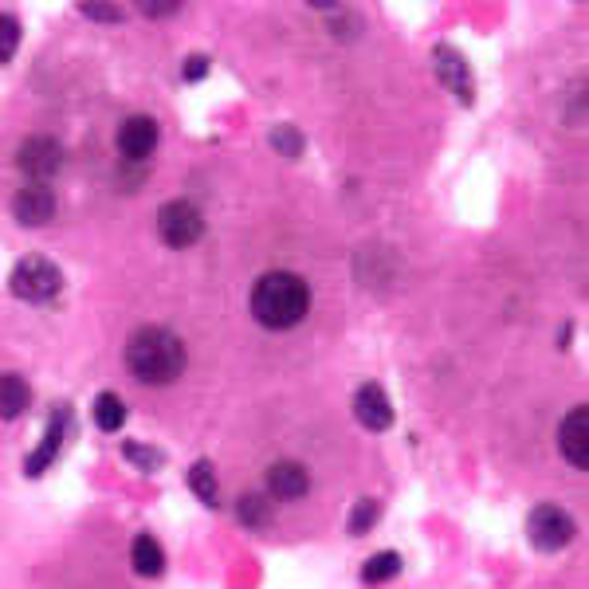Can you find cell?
I'll return each instance as SVG.
<instances>
[{"label": "cell", "instance_id": "cell-1", "mask_svg": "<svg viewBox=\"0 0 589 589\" xmlns=\"http://www.w3.org/2000/svg\"><path fill=\"white\" fill-rule=\"evenodd\" d=\"M311 311V287L295 271H268L252 287V319L268 330H291Z\"/></svg>", "mask_w": 589, "mask_h": 589}, {"label": "cell", "instance_id": "cell-2", "mask_svg": "<svg viewBox=\"0 0 589 589\" xmlns=\"http://www.w3.org/2000/svg\"><path fill=\"white\" fill-rule=\"evenodd\" d=\"M126 366L142 385H169L185 374V342L165 326H142L126 342Z\"/></svg>", "mask_w": 589, "mask_h": 589}, {"label": "cell", "instance_id": "cell-3", "mask_svg": "<svg viewBox=\"0 0 589 589\" xmlns=\"http://www.w3.org/2000/svg\"><path fill=\"white\" fill-rule=\"evenodd\" d=\"M8 287L24 303H48V299H55L63 291V271L55 268L52 260H44V256H28V260H20L12 268Z\"/></svg>", "mask_w": 589, "mask_h": 589}, {"label": "cell", "instance_id": "cell-4", "mask_svg": "<svg viewBox=\"0 0 589 589\" xmlns=\"http://www.w3.org/2000/svg\"><path fill=\"white\" fill-rule=\"evenodd\" d=\"M158 236L169 248H193L205 236V220L197 213V205L189 201H169L158 209Z\"/></svg>", "mask_w": 589, "mask_h": 589}, {"label": "cell", "instance_id": "cell-5", "mask_svg": "<svg viewBox=\"0 0 589 589\" xmlns=\"http://www.w3.org/2000/svg\"><path fill=\"white\" fill-rule=\"evenodd\" d=\"M16 165H20V173H24L32 185H44L48 177L59 173V165H63V146H59L55 138H48V134L24 138L20 150H16Z\"/></svg>", "mask_w": 589, "mask_h": 589}, {"label": "cell", "instance_id": "cell-6", "mask_svg": "<svg viewBox=\"0 0 589 589\" xmlns=\"http://www.w3.org/2000/svg\"><path fill=\"white\" fill-rule=\"evenodd\" d=\"M527 538L535 542L538 550L554 554V550H562V546L574 538V519H570L562 507L542 503V507L531 511V519H527Z\"/></svg>", "mask_w": 589, "mask_h": 589}, {"label": "cell", "instance_id": "cell-7", "mask_svg": "<svg viewBox=\"0 0 589 589\" xmlns=\"http://www.w3.org/2000/svg\"><path fill=\"white\" fill-rule=\"evenodd\" d=\"M158 122L150 118V114H130L122 126H118V134H114V146H118V154L130 161H146L154 150H158Z\"/></svg>", "mask_w": 589, "mask_h": 589}, {"label": "cell", "instance_id": "cell-8", "mask_svg": "<svg viewBox=\"0 0 589 589\" xmlns=\"http://www.w3.org/2000/svg\"><path fill=\"white\" fill-rule=\"evenodd\" d=\"M432 67H436V75H440V83L468 107L472 99H476V79H472V71H468V59L456 52V48H448V44H436L432 48Z\"/></svg>", "mask_w": 589, "mask_h": 589}, {"label": "cell", "instance_id": "cell-9", "mask_svg": "<svg viewBox=\"0 0 589 589\" xmlns=\"http://www.w3.org/2000/svg\"><path fill=\"white\" fill-rule=\"evenodd\" d=\"M558 448H562V456H566L578 472H586L589 468V409L586 405H578V409L566 413V421H562V429H558Z\"/></svg>", "mask_w": 589, "mask_h": 589}, {"label": "cell", "instance_id": "cell-10", "mask_svg": "<svg viewBox=\"0 0 589 589\" xmlns=\"http://www.w3.org/2000/svg\"><path fill=\"white\" fill-rule=\"evenodd\" d=\"M354 417H358V425L370 432H385L393 425V405H389V397H385V389L381 385H362L358 393H354Z\"/></svg>", "mask_w": 589, "mask_h": 589}, {"label": "cell", "instance_id": "cell-11", "mask_svg": "<svg viewBox=\"0 0 589 589\" xmlns=\"http://www.w3.org/2000/svg\"><path fill=\"white\" fill-rule=\"evenodd\" d=\"M52 213H55V193L48 185H24V189L12 197V216H16L20 224H28V228L48 224Z\"/></svg>", "mask_w": 589, "mask_h": 589}, {"label": "cell", "instance_id": "cell-12", "mask_svg": "<svg viewBox=\"0 0 589 589\" xmlns=\"http://www.w3.org/2000/svg\"><path fill=\"white\" fill-rule=\"evenodd\" d=\"M67 425H71V409H59L52 417V425H48V432H44V444L24 460V476H44L52 468V460L59 456V448H63Z\"/></svg>", "mask_w": 589, "mask_h": 589}, {"label": "cell", "instance_id": "cell-13", "mask_svg": "<svg viewBox=\"0 0 589 589\" xmlns=\"http://www.w3.org/2000/svg\"><path fill=\"white\" fill-rule=\"evenodd\" d=\"M307 487H311V476L303 472V464H295V460H279V464H271L268 491L275 495V499H303Z\"/></svg>", "mask_w": 589, "mask_h": 589}, {"label": "cell", "instance_id": "cell-14", "mask_svg": "<svg viewBox=\"0 0 589 589\" xmlns=\"http://www.w3.org/2000/svg\"><path fill=\"white\" fill-rule=\"evenodd\" d=\"M32 401V389L20 374H0V421H16Z\"/></svg>", "mask_w": 589, "mask_h": 589}, {"label": "cell", "instance_id": "cell-15", "mask_svg": "<svg viewBox=\"0 0 589 589\" xmlns=\"http://www.w3.org/2000/svg\"><path fill=\"white\" fill-rule=\"evenodd\" d=\"M130 562H134V570L142 578H158L165 570V550H161V542L154 535H138L134 546H130Z\"/></svg>", "mask_w": 589, "mask_h": 589}, {"label": "cell", "instance_id": "cell-16", "mask_svg": "<svg viewBox=\"0 0 589 589\" xmlns=\"http://www.w3.org/2000/svg\"><path fill=\"white\" fill-rule=\"evenodd\" d=\"M91 409H95V425L103 432H118L126 425V405H122L118 393H99Z\"/></svg>", "mask_w": 589, "mask_h": 589}, {"label": "cell", "instance_id": "cell-17", "mask_svg": "<svg viewBox=\"0 0 589 589\" xmlns=\"http://www.w3.org/2000/svg\"><path fill=\"white\" fill-rule=\"evenodd\" d=\"M189 487L197 491V499L205 503V507H216L220 499H216V472L209 460H197L193 468H189Z\"/></svg>", "mask_w": 589, "mask_h": 589}, {"label": "cell", "instance_id": "cell-18", "mask_svg": "<svg viewBox=\"0 0 589 589\" xmlns=\"http://www.w3.org/2000/svg\"><path fill=\"white\" fill-rule=\"evenodd\" d=\"M397 574H401V558H397L393 550H381V554H374V558L362 566V582H370V586L389 582V578H397Z\"/></svg>", "mask_w": 589, "mask_h": 589}, {"label": "cell", "instance_id": "cell-19", "mask_svg": "<svg viewBox=\"0 0 589 589\" xmlns=\"http://www.w3.org/2000/svg\"><path fill=\"white\" fill-rule=\"evenodd\" d=\"M236 515H240V523H248L252 531H256V527H268L271 503L264 499V495H240V503H236Z\"/></svg>", "mask_w": 589, "mask_h": 589}, {"label": "cell", "instance_id": "cell-20", "mask_svg": "<svg viewBox=\"0 0 589 589\" xmlns=\"http://www.w3.org/2000/svg\"><path fill=\"white\" fill-rule=\"evenodd\" d=\"M377 515H381V507H377V499H358V507H354V515H350V535H366L370 527L377 523Z\"/></svg>", "mask_w": 589, "mask_h": 589}, {"label": "cell", "instance_id": "cell-21", "mask_svg": "<svg viewBox=\"0 0 589 589\" xmlns=\"http://www.w3.org/2000/svg\"><path fill=\"white\" fill-rule=\"evenodd\" d=\"M271 146L279 154H287V158H299L303 154V134L295 126H279V130H271Z\"/></svg>", "mask_w": 589, "mask_h": 589}, {"label": "cell", "instance_id": "cell-22", "mask_svg": "<svg viewBox=\"0 0 589 589\" xmlns=\"http://www.w3.org/2000/svg\"><path fill=\"white\" fill-rule=\"evenodd\" d=\"M20 48V20L16 16H0V63H8Z\"/></svg>", "mask_w": 589, "mask_h": 589}, {"label": "cell", "instance_id": "cell-23", "mask_svg": "<svg viewBox=\"0 0 589 589\" xmlns=\"http://www.w3.org/2000/svg\"><path fill=\"white\" fill-rule=\"evenodd\" d=\"M122 452H126V456H130V460H134L138 468H146V472H154V468H161V464H165V456H161L158 448H142V444H126Z\"/></svg>", "mask_w": 589, "mask_h": 589}, {"label": "cell", "instance_id": "cell-24", "mask_svg": "<svg viewBox=\"0 0 589 589\" xmlns=\"http://www.w3.org/2000/svg\"><path fill=\"white\" fill-rule=\"evenodd\" d=\"M83 12H87L91 20H107V24L122 20V8H114V4H83Z\"/></svg>", "mask_w": 589, "mask_h": 589}, {"label": "cell", "instance_id": "cell-25", "mask_svg": "<svg viewBox=\"0 0 589 589\" xmlns=\"http://www.w3.org/2000/svg\"><path fill=\"white\" fill-rule=\"evenodd\" d=\"M205 71H209V59L205 55H189L185 59V67H181V75L193 83V79H205Z\"/></svg>", "mask_w": 589, "mask_h": 589}, {"label": "cell", "instance_id": "cell-26", "mask_svg": "<svg viewBox=\"0 0 589 589\" xmlns=\"http://www.w3.org/2000/svg\"><path fill=\"white\" fill-rule=\"evenodd\" d=\"M138 12L150 16V20H161V16H177L181 8L177 4H138Z\"/></svg>", "mask_w": 589, "mask_h": 589}]
</instances>
